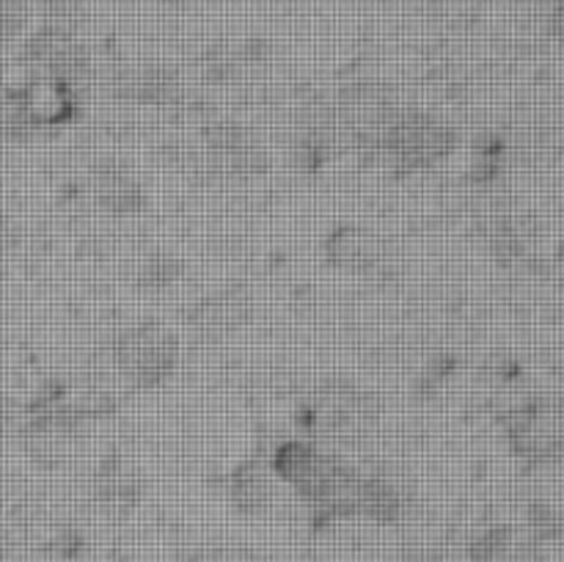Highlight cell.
Returning a JSON list of instances; mask_svg holds the SVG:
<instances>
[{"label":"cell","instance_id":"obj_3","mask_svg":"<svg viewBox=\"0 0 564 562\" xmlns=\"http://www.w3.org/2000/svg\"><path fill=\"white\" fill-rule=\"evenodd\" d=\"M510 446L523 461H554L564 446V419L554 408L534 406L510 419Z\"/></svg>","mask_w":564,"mask_h":562},{"label":"cell","instance_id":"obj_4","mask_svg":"<svg viewBox=\"0 0 564 562\" xmlns=\"http://www.w3.org/2000/svg\"><path fill=\"white\" fill-rule=\"evenodd\" d=\"M207 149L213 154L215 171H220L226 176L246 180V176H257L268 171V154H264V149L259 147V141H253L251 132L240 130V127H213L207 132Z\"/></svg>","mask_w":564,"mask_h":562},{"label":"cell","instance_id":"obj_2","mask_svg":"<svg viewBox=\"0 0 564 562\" xmlns=\"http://www.w3.org/2000/svg\"><path fill=\"white\" fill-rule=\"evenodd\" d=\"M176 356V339L158 323L132 325L113 342L116 369L141 389L163 383L174 372Z\"/></svg>","mask_w":564,"mask_h":562},{"label":"cell","instance_id":"obj_9","mask_svg":"<svg viewBox=\"0 0 564 562\" xmlns=\"http://www.w3.org/2000/svg\"><path fill=\"white\" fill-rule=\"evenodd\" d=\"M273 466L262 463L259 457H248L231 474V501L240 512L253 516V512H262L264 507L273 501Z\"/></svg>","mask_w":564,"mask_h":562},{"label":"cell","instance_id":"obj_7","mask_svg":"<svg viewBox=\"0 0 564 562\" xmlns=\"http://www.w3.org/2000/svg\"><path fill=\"white\" fill-rule=\"evenodd\" d=\"M91 196L113 215H132L147 204L143 187L124 165L105 163L91 174Z\"/></svg>","mask_w":564,"mask_h":562},{"label":"cell","instance_id":"obj_6","mask_svg":"<svg viewBox=\"0 0 564 562\" xmlns=\"http://www.w3.org/2000/svg\"><path fill=\"white\" fill-rule=\"evenodd\" d=\"M253 317V301L246 290H224L218 295H209L198 301L187 312V323L207 334H226Z\"/></svg>","mask_w":564,"mask_h":562},{"label":"cell","instance_id":"obj_1","mask_svg":"<svg viewBox=\"0 0 564 562\" xmlns=\"http://www.w3.org/2000/svg\"><path fill=\"white\" fill-rule=\"evenodd\" d=\"M455 130L438 116L422 110H397L378 141V152L400 169H430L438 165L455 149Z\"/></svg>","mask_w":564,"mask_h":562},{"label":"cell","instance_id":"obj_5","mask_svg":"<svg viewBox=\"0 0 564 562\" xmlns=\"http://www.w3.org/2000/svg\"><path fill=\"white\" fill-rule=\"evenodd\" d=\"M325 259L339 270L369 273L383 264L386 242L380 240L378 231L367 229V226H336L325 240Z\"/></svg>","mask_w":564,"mask_h":562},{"label":"cell","instance_id":"obj_10","mask_svg":"<svg viewBox=\"0 0 564 562\" xmlns=\"http://www.w3.org/2000/svg\"><path fill=\"white\" fill-rule=\"evenodd\" d=\"M551 33L564 47V0H556L554 9H551Z\"/></svg>","mask_w":564,"mask_h":562},{"label":"cell","instance_id":"obj_8","mask_svg":"<svg viewBox=\"0 0 564 562\" xmlns=\"http://www.w3.org/2000/svg\"><path fill=\"white\" fill-rule=\"evenodd\" d=\"M121 97L132 102L158 105V108H171L185 97V86L176 77V72L163 69V66H149V69L132 72L119 83Z\"/></svg>","mask_w":564,"mask_h":562}]
</instances>
